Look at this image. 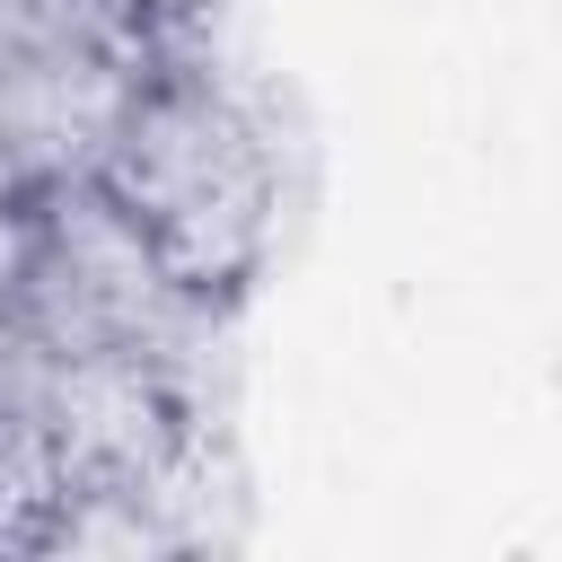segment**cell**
Listing matches in <instances>:
<instances>
[{"label": "cell", "mask_w": 562, "mask_h": 562, "mask_svg": "<svg viewBox=\"0 0 562 562\" xmlns=\"http://www.w3.org/2000/svg\"><path fill=\"white\" fill-rule=\"evenodd\" d=\"M114 220L211 307H228L281 228V149L272 123L193 61H149L97 176Z\"/></svg>", "instance_id": "cell-1"}, {"label": "cell", "mask_w": 562, "mask_h": 562, "mask_svg": "<svg viewBox=\"0 0 562 562\" xmlns=\"http://www.w3.org/2000/svg\"><path fill=\"white\" fill-rule=\"evenodd\" d=\"M9 255H18V202L0 211V299H9Z\"/></svg>", "instance_id": "cell-2"}, {"label": "cell", "mask_w": 562, "mask_h": 562, "mask_svg": "<svg viewBox=\"0 0 562 562\" xmlns=\"http://www.w3.org/2000/svg\"><path fill=\"white\" fill-rule=\"evenodd\" d=\"M149 9H158V18L176 26V18H184V9H202V0H149Z\"/></svg>", "instance_id": "cell-3"}]
</instances>
